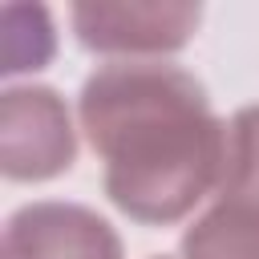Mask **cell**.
I'll list each match as a JSON object with an SVG mask.
<instances>
[{
    "mask_svg": "<svg viewBox=\"0 0 259 259\" xmlns=\"http://www.w3.org/2000/svg\"><path fill=\"white\" fill-rule=\"evenodd\" d=\"M77 121L105 158V194L146 227L186 219L223 182L227 121L194 73L166 61H109L77 97Z\"/></svg>",
    "mask_w": 259,
    "mask_h": 259,
    "instance_id": "obj_1",
    "label": "cell"
},
{
    "mask_svg": "<svg viewBox=\"0 0 259 259\" xmlns=\"http://www.w3.org/2000/svg\"><path fill=\"white\" fill-rule=\"evenodd\" d=\"M202 8L178 0H85L73 8V32L89 53L113 61H158L198 32Z\"/></svg>",
    "mask_w": 259,
    "mask_h": 259,
    "instance_id": "obj_2",
    "label": "cell"
},
{
    "mask_svg": "<svg viewBox=\"0 0 259 259\" xmlns=\"http://www.w3.org/2000/svg\"><path fill=\"white\" fill-rule=\"evenodd\" d=\"M77 125L49 85H12L0 97V170L16 182H45L73 166Z\"/></svg>",
    "mask_w": 259,
    "mask_h": 259,
    "instance_id": "obj_3",
    "label": "cell"
},
{
    "mask_svg": "<svg viewBox=\"0 0 259 259\" xmlns=\"http://www.w3.org/2000/svg\"><path fill=\"white\" fill-rule=\"evenodd\" d=\"M0 259H121V239L89 206L28 202L4 223Z\"/></svg>",
    "mask_w": 259,
    "mask_h": 259,
    "instance_id": "obj_4",
    "label": "cell"
},
{
    "mask_svg": "<svg viewBox=\"0 0 259 259\" xmlns=\"http://www.w3.org/2000/svg\"><path fill=\"white\" fill-rule=\"evenodd\" d=\"M182 259H259V210L219 198L186 227Z\"/></svg>",
    "mask_w": 259,
    "mask_h": 259,
    "instance_id": "obj_5",
    "label": "cell"
},
{
    "mask_svg": "<svg viewBox=\"0 0 259 259\" xmlns=\"http://www.w3.org/2000/svg\"><path fill=\"white\" fill-rule=\"evenodd\" d=\"M219 198L259 210V101L243 105L227 121V166H223Z\"/></svg>",
    "mask_w": 259,
    "mask_h": 259,
    "instance_id": "obj_6",
    "label": "cell"
},
{
    "mask_svg": "<svg viewBox=\"0 0 259 259\" xmlns=\"http://www.w3.org/2000/svg\"><path fill=\"white\" fill-rule=\"evenodd\" d=\"M4 32H0V53H4V73H20V69H40L53 57V20L40 4L28 8V28L16 24L12 8H4Z\"/></svg>",
    "mask_w": 259,
    "mask_h": 259,
    "instance_id": "obj_7",
    "label": "cell"
},
{
    "mask_svg": "<svg viewBox=\"0 0 259 259\" xmlns=\"http://www.w3.org/2000/svg\"><path fill=\"white\" fill-rule=\"evenodd\" d=\"M154 259H166V255H154Z\"/></svg>",
    "mask_w": 259,
    "mask_h": 259,
    "instance_id": "obj_8",
    "label": "cell"
}]
</instances>
